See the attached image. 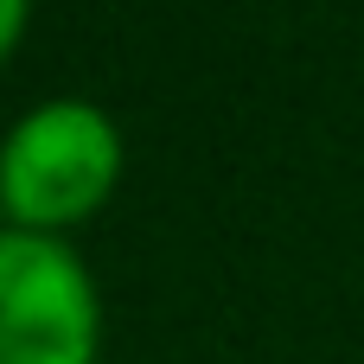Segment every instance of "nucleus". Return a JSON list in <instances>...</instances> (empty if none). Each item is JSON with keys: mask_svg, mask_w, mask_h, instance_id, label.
<instances>
[{"mask_svg": "<svg viewBox=\"0 0 364 364\" xmlns=\"http://www.w3.org/2000/svg\"><path fill=\"white\" fill-rule=\"evenodd\" d=\"M19 32H26V0H6V26H0V38H6V51L19 45Z\"/></svg>", "mask_w": 364, "mask_h": 364, "instance_id": "obj_3", "label": "nucleus"}, {"mask_svg": "<svg viewBox=\"0 0 364 364\" xmlns=\"http://www.w3.org/2000/svg\"><path fill=\"white\" fill-rule=\"evenodd\" d=\"M122 173V134L96 102H38L0 160V205L6 230L58 237L64 224L109 205Z\"/></svg>", "mask_w": 364, "mask_h": 364, "instance_id": "obj_1", "label": "nucleus"}, {"mask_svg": "<svg viewBox=\"0 0 364 364\" xmlns=\"http://www.w3.org/2000/svg\"><path fill=\"white\" fill-rule=\"evenodd\" d=\"M102 301L77 250L38 230L0 237V364H96Z\"/></svg>", "mask_w": 364, "mask_h": 364, "instance_id": "obj_2", "label": "nucleus"}]
</instances>
